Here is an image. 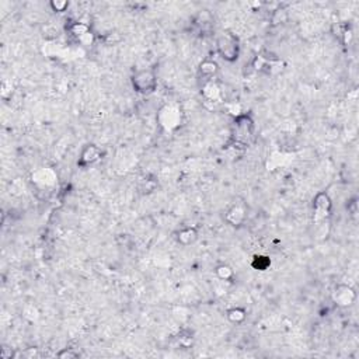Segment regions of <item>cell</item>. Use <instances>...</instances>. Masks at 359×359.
<instances>
[{
	"mask_svg": "<svg viewBox=\"0 0 359 359\" xmlns=\"http://www.w3.org/2000/svg\"><path fill=\"white\" fill-rule=\"evenodd\" d=\"M216 48L224 61L233 62L239 56V44H237V39L232 34L223 33L222 35H219L218 41H216Z\"/></svg>",
	"mask_w": 359,
	"mask_h": 359,
	"instance_id": "obj_1",
	"label": "cell"
},
{
	"mask_svg": "<svg viewBox=\"0 0 359 359\" xmlns=\"http://www.w3.org/2000/svg\"><path fill=\"white\" fill-rule=\"evenodd\" d=\"M78 41L82 45H84V46H90V45L94 44V41H95L94 34L91 33V31H89L87 34H84L83 37H80V38H79Z\"/></svg>",
	"mask_w": 359,
	"mask_h": 359,
	"instance_id": "obj_20",
	"label": "cell"
},
{
	"mask_svg": "<svg viewBox=\"0 0 359 359\" xmlns=\"http://www.w3.org/2000/svg\"><path fill=\"white\" fill-rule=\"evenodd\" d=\"M247 218V211L243 205H233L226 212V222L232 226H240L244 223Z\"/></svg>",
	"mask_w": 359,
	"mask_h": 359,
	"instance_id": "obj_9",
	"label": "cell"
},
{
	"mask_svg": "<svg viewBox=\"0 0 359 359\" xmlns=\"http://www.w3.org/2000/svg\"><path fill=\"white\" fill-rule=\"evenodd\" d=\"M332 300L340 307H349L356 300V292L349 285H338L332 292Z\"/></svg>",
	"mask_w": 359,
	"mask_h": 359,
	"instance_id": "obj_5",
	"label": "cell"
},
{
	"mask_svg": "<svg viewBox=\"0 0 359 359\" xmlns=\"http://www.w3.org/2000/svg\"><path fill=\"white\" fill-rule=\"evenodd\" d=\"M58 356L62 359H65V358L72 359V358H78V356H80V353L76 352V351H73L72 348H63L61 352L58 353Z\"/></svg>",
	"mask_w": 359,
	"mask_h": 359,
	"instance_id": "obj_18",
	"label": "cell"
},
{
	"mask_svg": "<svg viewBox=\"0 0 359 359\" xmlns=\"http://www.w3.org/2000/svg\"><path fill=\"white\" fill-rule=\"evenodd\" d=\"M196 239H198V232L195 227H184L177 233V241L181 246H190L195 243Z\"/></svg>",
	"mask_w": 359,
	"mask_h": 359,
	"instance_id": "obj_12",
	"label": "cell"
},
{
	"mask_svg": "<svg viewBox=\"0 0 359 359\" xmlns=\"http://www.w3.org/2000/svg\"><path fill=\"white\" fill-rule=\"evenodd\" d=\"M132 86L138 93L147 94V93H151L153 90L156 89L157 79L155 76V73L150 72V70H140V72L134 74Z\"/></svg>",
	"mask_w": 359,
	"mask_h": 359,
	"instance_id": "obj_3",
	"label": "cell"
},
{
	"mask_svg": "<svg viewBox=\"0 0 359 359\" xmlns=\"http://www.w3.org/2000/svg\"><path fill=\"white\" fill-rule=\"evenodd\" d=\"M235 136L239 143H246L252 134V121L246 115H239L236 119Z\"/></svg>",
	"mask_w": 359,
	"mask_h": 359,
	"instance_id": "obj_7",
	"label": "cell"
},
{
	"mask_svg": "<svg viewBox=\"0 0 359 359\" xmlns=\"http://www.w3.org/2000/svg\"><path fill=\"white\" fill-rule=\"evenodd\" d=\"M50 9L56 13H62L69 7V2L66 0H56V2H50Z\"/></svg>",
	"mask_w": 359,
	"mask_h": 359,
	"instance_id": "obj_17",
	"label": "cell"
},
{
	"mask_svg": "<svg viewBox=\"0 0 359 359\" xmlns=\"http://www.w3.org/2000/svg\"><path fill=\"white\" fill-rule=\"evenodd\" d=\"M218 70V63L215 61H211V59H207V61H203L201 65H199V76L203 79V82L213 80V78L216 76Z\"/></svg>",
	"mask_w": 359,
	"mask_h": 359,
	"instance_id": "obj_11",
	"label": "cell"
},
{
	"mask_svg": "<svg viewBox=\"0 0 359 359\" xmlns=\"http://www.w3.org/2000/svg\"><path fill=\"white\" fill-rule=\"evenodd\" d=\"M314 220L320 223V222H324L331 209V199L330 196L327 195L325 192H320L314 198Z\"/></svg>",
	"mask_w": 359,
	"mask_h": 359,
	"instance_id": "obj_6",
	"label": "cell"
},
{
	"mask_svg": "<svg viewBox=\"0 0 359 359\" xmlns=\"http://www.w3.org/2000/svg\"><path fill=\"white\" fill-rule=\"evenodd\" d=\"M157 119L163 128L167 131H174L179 126L181 123V111L178 107L175 106H164L159 111Z\"/></svg>",
	"mask_w": 359,
	"mask_h": 359,
	"instance_id": "obj_2",
	"label": "cell"
},
{
	"mask_svg": "<svg viewBox=\"0 0 359 359\" xmlns=\"http://www.w3.org/2000/svg\"><path fill=\"white\" fill-rule=\"evenodd\" d=\"M69 31H70V34H72L74 38L79 39L80 37H83L84 34H87L89 31H91V30H90V27L86 24V22L76 21V22H73L72 25H70Z\"/></svg>",
	"mask_w": 359,
	"mask_h": 359,
	"instance_id": "obj_15",
	"label": "cell"
},
{
	"mask_svg": "<svg viewBox=\"0 0 359 359\" xmlns=\"http://www.w3.org/2000/svg\"><path fill=\"white\" fill-rule=\"evenodd\" d=\"M202 94L207 98L208 101H212V102H218L222 98V89L219 87V84L213 80H208L203 82L202 86Z\"/></svg>",
	"mask_w": 359,
	"mask_h": 359,
	"instance_id": "obj_10",
	"label": "cell"
},
{
	"mask_svg": "<svg viewBox=\"0 0 359 359\" xmlns=\"http://www.w3.org/2000/svg\"><path fill=\"white\" fill-rule=\"evenodd\" d=\"M215 272H216V276H218L220 280H232L233 279V276H235V271H233V268H232L230 265H227V264H220V265H218L216 269H215Z\"/></svg>",
	"mask_w": 359,
	"mask_h": 359,
	"instance_id": "obj_14",
	"label": "cell"
},
{
	"mask_svg": "<svg viewBox=\"0 0 359 359\" xmlns=\"http://www.w3.org/2000/svg\"><path fill=\"white\" fill-rule=\"evenodd\" d=\"M227 319L233 324H243L247 319V312L241 307H233L227 312Z\"/></svg>",
	"mask_w": 359,
	"mask_h": 359,
	"instance_id": "obj_13",
	"label": "cell"
},
{
	"mask_svg": "<svg viewBox=\"0 0 359 359\" xmlns=\"http://www.w3.org/2000/svg\"><path fill=\"white\" fill-rule=\"evenodd\" d=\"M348 211H349V213H351L352 216H356V213H358V203H356V199H352V201L348 203Z\"/></svg>",
	"mask_w": 359,
	"mask_h": 359,
	"instance_id": "obj_21",
	"label": "cell"
},
{
	"mask_svg": "<svg viewBox=\"0 0 359 359\" xmlns=\"http://www.w3.org/2000/svg\"><path fill=\"white\" fill-rule=\"evenodd\" d=\"M271 265V260L265 255H255L254 261H252V267L260 271H265Z\"/></svg>",
	"mask_w": 359,
	"mask_h": 359,
	"instance_id": "obj_16",
	"label": "cell"
},
{
	"mask_svg": "<svg viewBox=\"0 0 359 359\" xmlns=\"http://www.w3.org/2000/svg\"><path fill=\"white\" fill-rule=\"evenodd\" d=\"M101 150L95 145H87L82 151L78 164L80 167H89L100 160Z\"/></svg>",
	"mask_w": 359,
	"mask_h": 359,
	"instance_id": "obj_8",
	"label": "cell"
},
{
	"mask_svg": "<svg viewBox=\"0 0 359 359\" xmlns=\"http://www.w3.org/2000/svg\"><path fill=\"white\" fill-rule=\"evenodd\" d=\"M24 316H25L27 319L31 320V321H35V320L39 317V312L37 310L35 306H28V307H25V310H24Z\"/></svg>",
	"mask_w": 359,
	"mask_h": 359,
	"instance_id": "obj_19",
	"label": "cell"
},
{
	"mask_svg": "<svg viewBox=\"0 0 359 359\" xmlns=\"http://www.w3.org/2000/svg\"><path fill=\"white\" fill-rule=\"evenodd\" d=\"M33 183L39 188H49L54 187L58 181V174L54 168L50 167H39L31 175Z\"/></svg>",
	"mask_w": 359,
	"mask_h": 359,
	"instance_id": "obj_4",
	"label": "cell"
}]
</instances>
